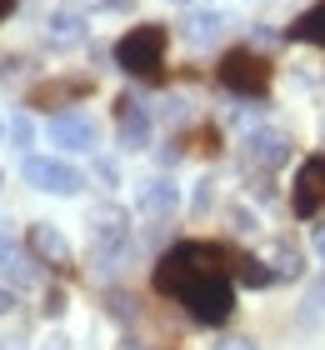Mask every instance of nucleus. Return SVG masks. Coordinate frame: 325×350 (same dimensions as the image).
<instances>
[{
    "mask_svg": "<svg viewBox=\"0 0 325 350\" xmlns=\"http://www.w3.org/2000/svg\"><path fill=\"white\" fill-rule=\"evenodd\" d=\"M220 245L210 241H181L170 245L155 265V291L166 300H181L195 325H225L235 310V285Z\"/></svg>",
    "mask_w": 325,
    "mask_h": 350,
    "instance_id": "f257e3e1",
    "label": "nucleus"
},
{
    "mask_svg": "<svg viewBox=\"0 0 325 350\" xmlns=\"http://www.w3.org/2000/svg\"><path fill=\"white\" fill-rule=\"evenodd\" d=\"M166 25H155V21H145L135 30H125V36L116 40V66L125 75H135V81H160L166 75Z\"/></svg>",
    "mask_w": 325,
    "mask_h": 350,
    "instance_id": "f03ea898",
    "label": "nucleus"
},
{
    "mask_svg": "<svg viewBox=\"0 0 325 350\" xmlns=\"http://www.w3.org/2000/svg\"><path fill=\"white\" fill-rule=\"evenodd\" d=\"M90 250H95V270H116L130 250V215L120 205H101L90 215Z\"/></svg>",
    "mask_w": 325,
    "mask_h": 350,
    "instance_id": "7ed1b4c3",
    "label": "nucleus"
},
{
    "mask_svg": "<svg viewBox=\"0 0 325 350\" xmlns=\"http://www.w3.org/2000/svg\"><path fill=\"white\" fill-rule=\"evenodd\" d=\"M25 185L45 190V196H80V185H86V175H80L70 161H60V155H25Z\"/></svg>",
    "mask_w": 325,
    "mask_h": 350,
    "instance_id": "20e7f679",
    "label": "nucleus"
},
{
    "mask_svg": "<svg viewBox=\"0 0 325 350\" xmlns=\"http://www.w3.org/2000/svg\"><path fill=\"white\" fill-rule=\"evenodd\" d=\"M220 85L235 90V95H265L270 90V60L255 55V51H231L220 60Z\"/></svg>",
    "mask_w": 325,
    "mask_h": 350,
    "instance_id": "39448f33",
    "label": "nucleus"
},
{
    "mask_svg": "<svg viewBox=\"0 0 325 350\" xmlns=\"http://www.w3.org/2000/svg\"><path fill=\"white\" fill-rule=\"evenodd\" d=\"M45 135H51V146H60L65 155H90L101 146V125H95V116H86V110H60V116H51Z\"/></svg>",
    "mask_w": 325,
    "mask_h": 350,
    "instance_id": "423d86ee",
    "label": "nucleus"
},
{
    "mask_svg": "<svg viewBox=\"0 0 325 350\" xmlns=\"http://www.w3.org/2000/svg\"><path fill=\"white\" fill-rule=\"evenodd\" d=\"M290 150H296V140H290V131H281V125H250L246 131V165L255 170H275L290 161Z\"/></svg>",
    "mask_w": 325,
    "mask_h": 350,
    "instance_id": "0eeeda50",
    "label": "nucleus"
},
{
    "mask_svg": "<svg viewBox=\"0 0 325 350\" xmlns=\"http://www.w3.org/2000/svg\"><path fill=\"white\" fill-rule=\"evenodd\" d=\"M300 220H315L325 215V155H311L300 161V175H296V196H290Z\"/></svg>",
    "mask_w": 325,
    "mask_h": 350,
    "instance_id": "6e6552de",
    "label": "nucleus"
},
{
    "mask_svg": "<svg viewBox=\"0 0 325 350\" xmlns=\"http://www.w3.org/2000/svg\"><path fill=\"white\" fill-rule=\"evenodd\" d=\"M116 131H120L125 150H145L151 146V131H155V116L135 100V95H120L116 100Z\"/></svg>",
    "mask_w": 325,
    "mask_h": 350,
    "instance_id": "1a4fd4ad",
    "label": "nucleus"
},
{
    "mask_svg": "<svg viewBox=\"0 0 325 350\" xmlns=\"http://www.w3.org/2000/svg\"><path fill=\"white\" fill-rule=\"evenodd\" d=\"M225 30H231V15H225L220 5H210V10H190L181 21V40L190 45V51H210V45H220Z\"/></svg>",
    "mask_w": 325,
    "mask_h": 350,
    "instance_id": "9d476101",
    "label": "nucleus"
},
{
    "mask_svg": "<svg viewBox=\"0 0 325 350\" xmlns=\"http://www.w3.org/2000/svg\"><path fill=\"white\" fill-rule=\"evenodd\" d=\"M260 265H265L275 280L300 275V250H296V241H285V235H265V241H260Z\"/></svg>",
    "mask_w": 325,
    "mask_h": 350,
    "instance_id": "9b49d317",
    "label": "nucleus"
},
{
    "mask_svg": "<svg viewBox=\"0 0 325 350\" xmlns=\"http://www.w3.org/2000/svg\"><path fill=\"white\" fill-rule=\"evenodd\" d=\"M135 211L140 215H175V211H181V185H170V180H160V175H155V180H145L140 190H135Z\"/></svg>",
    "mask_w": 325,
    "mask_h": 350,
    "instance_id": "f8f14e48",
    "label": "nucleus"
},
{
    "mask_svg": "<svg viewBox=\"0 0 325 350\" xmlns=\"http://www.w3.org/2000/svg\"><path fill=\"white\" fill-rule=\"evenodd\" d=\"M25 245H30V256L45 260V265H70V241H65L55 226H45V220H36V226H30Z\"/></svg>",
    "mask_w": 325,
    "mask_h": 350,
    "instance_id": "ddd939ff",
    "label": "nucleus"
},
{
    "mask_svg": "<svg viewBox=\"0 0 325 350\" xmlns=\"http://www.w3.org/2000/svg\"><path fill=\"white\" fill-rule=\"evenodd\" d=\"M86 36H90V25H86V15H80V10H51V15H45V40L60 45V51L86 45Z\"/></svg>",
    "mask_w": 325,
    "mask_h": 350,
    "instance_id": "4468645a",
    "label": "nucleus"
},
{
    "mask_svg": "<svg viewBox=\"0 0 325 350\" xmlns=\"http://www.w3.org/2000/svg\"><path fill=\"white\" fill-rule=\"evenodd\" d=\"M0 275H5L10 285H30V280H36L30 250H21V241H15V235H5V230H0Z\"/></svg>",
    "mask_w": 325,
    "mask_h": 350,
    "instance_id": "2eb2a0df",
    "label": "nucleus"
},
{
    "mask_svg": "<svg viewBox=\"0 0 325 350\" xmlns=\"http://www.w3.org/2000/svg\"><path fill=\"white\" fill-rule=\"evenodd\" d=\"M86 90H90V81H45V85L30 90V105L51 110V105H65V100H80Z\"/></svg>",
    "mask_w": 325,
    "mask_h": 350,
    "instance_id": "dca6fc26",
    "label": "nucleus"
},
{
    "mask_svg": "<svg viewBox=\"0 0 325 350\" xmlns=\"http://www.w3.org/2000/svg\"><path fill=\"white\" fill-rule=\"evenodd\" d=\"M290 36L305 40V45H325V0H320V5H311L296 25H290Z\"/></svg>",
    "mask_w": 325,
    "mask_h": 350,
    "instance_id": "f3484780",
    "label": "nucleus"
},
{
    "mask_svg": "<svg viewBox=\"0 0 325 350\" xmlns=\"http://www.w3.org/2000/svg\"><path fill=\"white\" fill-rule=\"evenodd\" d=\"M235 280L240 285H275V275L260 265V256H235Z\"/></svg>",
    "mask_w": 325,
    "mask_h": 350,
    "instance_id": "a211bd4d",
    "label": "nucleus"
},
{
    "mask_svg": "<svg viewBox=\"0 0 325 350\" xmlns=\"http://www.w3.org/2000/svg\"><path fill=\"white\" fill-rule=\"evenodd\" d=\"M225 220H231L240 235H255V230H260V215L250 211V205H225Z\"/></svg>",
    "mask_w": 325,
    "mask_h": 350,
    "instance_id": "6ab92c4d",
    "label": "nucleus"
},
{
    "mask_svg": "<svg viewBox=\"0 0 325 350\" xmlns=\"http://www.w3.org/2000/svg\"><path fill=\"white\" fill-rule=\"evenodd\" d=\"M10 140H15V150H25L30 140H36V125H30L25 116H15V120H10Z\"/></svg>",
    "mask_w": 325,
    "mask_h": 350,
    "instance_id": "aec40b11",
    "label": "nucleus"
},
{
    "mask_svg": "<svg viewBox=\"0 0 325 350\" xmlns=\"http://www.w3.org/2000/svg\"><path fill=\"white\" fill-rule=\"evenodd\" d=\"M210 200H216V180H195V200H190V205H195V215H205V211H210Z\"/></svg>",
    "mask_w": 325,
    "mask_h": 350,
    "instance_id": "412c9836",
    "label": "nucleus"
},
{
    "mask_svg": "<svg viewBox=\"0 0 325 350\" xmlns=\"http://www.w3.org/2000/svg\"><path fill=\"white\" fill-rule=\"evenodd\" d=\"M60 310H65V295L51 291V295H45V315H60Z\"/></svg>",
    "mask_w": 325,
    "mask_h": 350,
    "instance_id": "4be33fe9",
    "label": "nucleus"
},
{
    "mask_svg": "<svg viewBox=\"0 0 325 350\" xmlns=\"http://www.w3.org/2000/svg\"><path fill=\"white\" fill-rule=\"evenodd\" d=\"M216 350H255V345H250V340H220Z\"/></svg>",
    "mask_w": 325,
    "mask_h": 350,
    "instance_id": "5701e85b",
    "label": "nucleus"
},
{
    "mask_svg": "<svg viewBox=\"0 0 325 350\" xmlns=\"http://www.w3.org/2000/svg\"><path fill=\"white\" fill-rule=\"evenodd\" d=\"M10 306H15V295L5 291V285H0V315H10Z\"/></svg>",
    "mask_w": 325,
    "mask_h": 350,
    "instance_id": "b1692460",
    "label": "nucleus"
},
{
    "mask_svg": "<svg viewBox=\"0 0 325 350\" xmlns=\"http://www.w3.org/2000/svg\"><path fill=\"white\" fill-rule=\"evenodd\" d=\"M45 350H70V340H65V336H51V340H45Z\"/></svg>",
    "mask_w": 325,
    "mask_h": 350,
    "instance_id": "393cba45",
    "label": "nucleus"
},
{
    "mask_svg": "<svg viewBox=\"0 0 325 350\" xmlns=\"http://www.w3.org/2000/svg\"><path fill=\"white\" fill-rule=\"evenodd\" d=\"M10 5H15V0H0V21H5V15H10Z\"/></svg>",
    "mask_w": 325,
    "mask_h": 350,
    "instance_id": "a878e982",
    "label": "nucleus"
},
{
    "mask_svg": "<svg viewBox=\"0 0 325 350\" xmlns=\"http://www.w3.org/2000/svg\"><path fill=\"white\" fill-rule=\"evenodd\" d=\"M320 250H325V230H320Z\"/></svg>",
    "mask_w": 325,
    "mask_h": 350,
    "instance_id": "bb28decb",
    "label": "nucleus"
},
{
    "mask_svg": "<svg viewBox=\"0 0 325 350\" xmlns=\"http://www.w3.org/2000/svg\"><path fill=\"white\" fill-rule=\"evenodd\" d=\"M125 350H140V345H125Z\"/></svg>",
    "mask_w": 325,
    "mask_h": 350,
    "instance_id": "cd10ccee",
    "label": "nucleus"
},
{
    "mask_svg": "<svg viewBox=\"0 0 325 350\" xmlns=\"http://www.w3.org/2000/svg\"><path fill=\"white\" fill-rule=\"evenodd\" d=\"M0 135H5V125H0Z\"/></svg>",
    "mask_w": 325,
    "mask_h": 350,
    "instance_id": "c85d7f7f",
    "label": "nucleus"
},
{
    "mask_svg": "<svg viewBox=\"0 0 325 350\" xmlns=\"http://www.w3.org/2000/svg\"><path fill=\"white\" fill-rule=\"evenodd\" d=\"M320 300H325V291H320Z\"/></svg>",
    "mask_w": 325,
    "mask_h": 350,
    "instance_id": "c756f323",
    "label": "nucleus"
},
{
    "mask_svg": "<svg viewBox=\"0 0 325 350\" xmlns=\"http://www.w3.org/2000/svg\"><path fill=\"white\" fill-rule=\"evenodd\" d=\"M0 180H5V175H0Z\"/></svg>",
    "mask_w": 325,
    "mask_h": 350,
    "instance_id": "7c9ffc66",
    "label": "nucleus"
}]
</instances>
